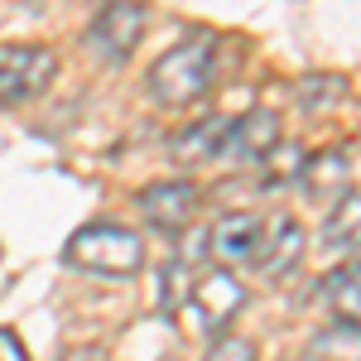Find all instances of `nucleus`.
I'll return each mask as SVG.
<instances>
[{"instance_id":"nucleus-2","label":"nucleus","mask_w":361,"mask_h":361,"mask_svg":"<svg viewBox=\"0 0 361 361\" xmlns=\"http://www.w3.org/2000/svg\"><path fill=\"white\" fill-rule=\"evenodd\" d=\"M63 260L78 265V270H92V275H106V279H126L145 265V241L135 231L116 222H87L68 236L63 246Z\"/></svg>"},{"instance_id":"nucleus-7","label":"nucleus","mask_w":361,"mask_h":361,"mask_svg":"<svg viewBox=\"0 0 361 361\" xmlns=\"http://www.w3.org/2000/svg\"><path fill=\"white\" fill-rule=\"evenodd\" d=\"M197 202H202V193L188 178H159V183H149L140 193V212H145V222L159 226V231H183L197 217Z\"/></svg>"},{"instance_id":"nucleus-1","label":"nucleus","mask_w":361,"mask_h":361,"mask_svg":"<svg viewBox=\"0 0 361 361\" xmlns=\"http://www.w3.org/2000/svg\"><path fill=\"white\" fill-rule=\"evenodd\" d=\"M212 82H217V39L212 34H188L149 68V92L159 106H188Z\"/></svg>"},{"instance_id":"nucleus-12","label":"nucleus","mask_w":361,"mask_h":361,"mask_svg":"<svg viewBox=\"0 0 361 361\" xmlns=\"http://www.w3.org/2000/svg\"><path fill=\"white\" fill-rule=\"evenodd\" d=\"M308 361H361V328L347 318H333L328 328L308 337Z\"/></svg>"},{"instance_id":"nucleus-10","label":"nucleus","mask_w":361,"mask_h":361,"mask_svg":"<svg viewBox=\"0 0 361 361\" xmlns=\"http://www.w3.org/2000/svg\"><path fill=\"white\" fill-rule=\"evenodd\" d=\"M299 183H304V193L313 197V202H337V197L352 188L347 154H342V149H323V154L304 159V169H299Z\"/></svg>"},{"instance_id":"nucleus-17","label":"nucleus","mask_w":361,"mask_h":361,"mask_svg":"<svg viewBox=\"0 0 361 361\" xmlns=\"http://www.w3.org/2000/svg\"><path fill=\"white\" fill-rule=\"evenodd\" d=\"M202 361H255V347H250L246 337H217L212 352H207Z\"/></svg>"},{"instance_id":"nucleus-9","label":"nucleus","mask_w":361,"mask_h":361,"mask_svg":"<svg viewBox=\"0 0 361 361\" xmlns=\"http://www.w3.org/2000/svg\"><path fill=\"white\" fill-rule=\"evenodd\" d=\"M299 255H304V226L294 222V217H270L265 222V241H260V260H255V270L260 275H289L294 265H299Z\"/></svg>"},{"instance_id":"nucleus-11","label":"nucleus","mask_w":361,"mask_h":361,"mask_svg":"<svg viewBox=\"0 0 361 361\" xmlns=\"http://www.w3.org/2000/svg\"><path fill=\"white\" fill-rule=\"evenodd\" d=\"M226 130H231V116H212V121H202V126H193V130H183V135L173 140V159H183V164L222 159Z\"/></svg>"},{"instance_id":"nucleus-6","label":"nucleus","mask_w":361,"mask_h":361,"mask_svg":"<svg viewBox=\"0 0 361 361\" xmlns=\"http://www.w3.org/2000/svg\"><path fill=\"white\" fill-rule=\"evenodd\" d=\"M260 241H265V217H255V212H226L207 231V250L217 265H255Z\"/></svg>"},{"instance_id":"nucleus-19","label":"nucleus","mask_w":361,"mask_h":361,"mask_svg":"<svg viewBox=\"0 0 361 361\" xmlns=\"http://www.w3.org/2000/svg\"><path fill=\"white\" fill-rule=\"evenodd\" d=\"M106 5H111V0H106Z\"/></svg>"},{"instance_id":"nucleus-8","label":"nucleus","mask_w":361,"mask_h":361,"mask_svg":"<svg viewBox=\"0 0 361 361\" xmlns=\"http://www.w3.org/2000/svg\"><path fill=\"white\" fill-rule=\"evenodd\" d=\"M275 145H279V116L275 111H250L241 121H231L222 159H231V164H260Z\"/></svg>"},{"instance_id":"nucleus-5","label":"nucleus","mask_w":361,"mask_h":361,"mask_svg":"<svg viewBox=\"0 0 361 361\" xmlns=\"http://www.w3.org/2000/svg\"><path fill=\"white\" fill-rule=\"evenodd\" d=\"M188 299L197 308V323H202V333H226V323L246 308V289H241V279L231 275L226 265L217 270H207V275L193 279V289H188Z\"/></svg>"},{"instance_id":"nucleus-18","label":"nucleus","mask_w":361,"mask_h":361,"mask_svg":"<svg viewBox=\"0 0 361 361\" xmlns=\"http://www.w3.org/2000/svg\"><path fill=\"white\" fill-rule=\"evenodd\" d=\"M0 361H29V352H25V342L10 333V328H0Z\"/></svg>"},{"instance_id":"nucleus-3","label":"nucleus","mask_w":361,"mask_h":361,"mask_svg":"<svg viewBox=\"0 0 361 361\" xmlns=\"http://www.w3.org/2000/svg\"><path fill=\"white\" fill-rule=\"evenodd\" d=\"M58 73V54L49 44H0V106H25L44 97Z\"/></svg>"},{"instance_id":"nucleus-15","label":"nucleus","mask_w":361,"mask_h":361,"mask_svg":"<svg viewBox=\"0 0 361 361\" xmlns=\"http://www.w3.org/2000/svg\"><path fill=\"white\" fill-rule=\"evenodd\" d=\"M342 97H347V78H333V73H318V78H304V82H299L304 111H328Z\"/></svg>"},{"instance_id":"nucleus-14","label":"nucleus","mask_w":361,"mask_h":361,"mask_svg":"<svg viewBox=\"0 0 361 361\" xmlns=\"http://www.w3.org/2000/svg\"><path fill=\"white\" fill-rule=\"evenodd\" d=\"M323 299L333 308V318H347V323L361 328V275L352 265H342V270H333L323 279Z\"/></svg>"},{"instance_id":"nucleus-16","label":"nucleus","mask_w":361,"mask_h":361,"mask_svg":"<svg viewBox=\"0 0 361 361\" xmlns=\"http://www.w3.org/2000/svg\"><path fill=\"white\" fill-rule=\"evenodd\" d=\"M299 169H304V154H299V149H289L284 140H279L275 149L260 159V173H265V183H294V178H299Z\"/></svg>"},{"instance_id":"nucleus-4","label":"nucleus","mask_w":361,"mask_h":361,"mask_svg":"<svg viewBox=\"0 0 361 361\" xmlns=\"http://www.w3.org/2000/svg\"><path fill=\"white\" fill-rule=\"evenodd\" d=\"M145 20H149L145 5H135V0H111L87 25V49L97 58H106V63H126L140 49V39H145Z\"/></svg>"},{"instance_id":"nucleus-13","label":"nucleus","mask_w":361,"mask_h":361,"mask_svg":"<svg viewBox=\"0 0 361 361\" xmlns=\"http://www.w3.org/2000/svg\"><path fill=\"white\" fill-rule=\"evenodd\" d=\"M323 246L328 250H352L361 246V193H347L328 202V222H323Z\"/></svg>"}]
</instances>
